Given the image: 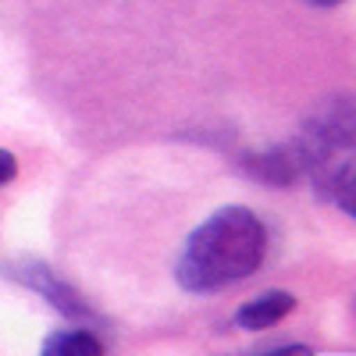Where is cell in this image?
Here are the masks:
<instances>
[{"label":"cell","instance_id":"obj_5","mask_svg":"<svg viewBox=\"0 0 356 356\" xmlns=\"http://www.w3.org/2000/svg\"><path fill=\"white\" fill-rule=\"evenodd\" d=\"M104 342L89 328H65L43 342V356H100Z\"/></svg>","mask_w":356,"mask_h":356},{"label":"cell","instance_id":"obj_2","mask_svg":"<svg viewBox=\"0 0 356 356\" xmlns=\"http://www.w3.org/2000/svg\"><path fill=\"white\" fill-rule=\"evenodd\" d=\"M4 275H8V278H15V282H22V285H29L33 292H40V296H43V300H47L57 314L75 317V321L93 317L89 303L82 300V296H79L68 282L57 278V271H54V267H47L43 260H15V264H8V271H4Z\"/></svg>","mask_w":356,"mask_h":356},{"label":"cell","instance_id":"obj_3","mask_svg":"<svg viewBox=\"0 0 356 356\" xmlns=\"http://www.w3.org/2000/svg\"><path fill=\"white\" fill-rule=\"evenodd\" d=\"M296 310V296L292 292H282V289H271V292H260L257 300L243 303L235 310V328L243 332H264V328H275V324Z\"/></svg>","mask_w":356,"mask_h":356},{"label":"cell","instance_id":"obj_6","mask_svg":"<svg viewBox=\"0 0 356 356\" xmlns=\"http://www.w3.org/2000/svg\"><path fill=\"white\" fill-rule=\"evenodd\" d=\"M15 175H18V161H15V154L0 150V186H8Z\"/></svg>","mask_w":356,"mask_h":356},{"label":"cell","instance_id":"obj_7","mask_svg":"<svg viewBox=\"0 0 356 356\" xmlns=\"http://www.w3.org/2000/svg\"><path fill=\"white\" fill-rule=\"evenodd\" d=\"M310 8H335V4H342V0H307Z\"/></svg>","mask_w":356,"mask_h":356},{"label":"cell","instance_id":"obj_1","mask_svg":"<svg viewBox=\"0 0 356 356\" xmlns=\"http://www.w3.org/2000/svg\"><path fill=\"white\" fill-rule=\"evenodd\" d=\"M267 228L250 207H221L207 218L175 264V278L186 292H218L257 275L267 260Z\"/></svg>","mask_w":356,"mask_h":356},{"label":"cell","instance_id":"obj_4","mask_svg":"<svg viewBox=\"0 0 356 356\" xmlns=\"http://www.w3.org/2000/svg\"><path fill=\"white\" fill-rule=\"evenodd\" d=\"M246 171H250L253 178H260V182L275 186V189L292 186L296 178L303 175L300 157H296V150H292V143H289V146H278V150H267V154L250 157V161H246Z\"/></svg>","mask_w":356,"mask_h":356}]
</instances>
